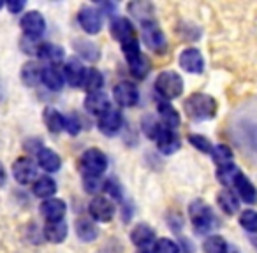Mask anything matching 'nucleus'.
Wrapping results in <instances>:
<instances>
[{
	"mask_svg": "<svg viewBox=\"0 0 257 253\" xmlns=\"http://www.w3.org/2000/svg\"><path fill=\"white\" fill-rule=\"evenodd\" d=\"M183 111L192 121H206L217 114V100L208 93H192L183 102Z\"/></svg>",
	"mask_w": 257,
	"mask_h": 253,
	"instance_id": "obj_1",
	"label": "nucleus"
},
{
	"mask_svg": "<svg viewBox=\"0 0 257 253\" xmlns=\"http://www.w3.org/2000/svg\"><path fill=\"white\" fill-rule=\"evenodd\" d=\"M189 216L196 234H208L215 227V223H217V218H215L211 207L201 199H196L190 202Z\"/></svg>",
	"mask_w": 257,
	"mask_h": 253,
	"instance_id": "obj_2",
	"label": "nucleus"
},
{
	"mask_svg": "<svg viewBox=\"0 0 257 253\" xmlns=\"http://www.w3.org/2000/svg\"><path fill=\"white\" fill-rule=\"evenodd\" d=\"M107 155L104 153L99 148H88V150L83 151L81 160V172L85 178H100V176L106 172L107 169Z\"/></svg>",
	"mask_w": 257,
	"mask_h": 253,
	"instance_id": "obj_3",
	"label": "nucleus"
},
{
	"mask_svg": "<svg viewBox=\"0 0 257 253\" xmlns=\"http://www.w3.org/2000/svg\"><path fill=\"white\" fill-rule=\"evenodd\" d=\"M155 90L164 100H175L183 93V79L176 71H162L155 79Z\"/></svg>",
	"mask_w": 257,
	"mask_h": 253,
	"instance_id": "obj_4",
	"label": "nucleus"
},
{
	"mask_svg": "<svg viewBox=\"0 0 257 253\" xmlns=\"http://www.w3.org/2000/svg\"><path fill=\"white\" fill-rule=\"evenodd\" d=\"M141 39L147 44L148 50H152L154 53L164 55L168 51V39L155 22H148L141 25Z\"/></svg>",
	"mask_w": 257,
	"mask_h": 253,
	"instance_id": "obj_5",
	"label": "nucleus"
},
{
	"mask_svg": "<svg viewBox=\"0 0 257 253\" xmlns=\"http://www.w3.org/2000/svg\"><path fill=\"white\" fill-rule=\"evenodd\" d=\"M78 23L88 36H97L102 30V13L92 6H85L78 13Z\"/></svg>",
	"mask_w": 257,
	"mask_h": 253,
	"instance_id": "obj_6",
	"label": "nucleus"
},
{
	"mask_svg": "<svg viewBox=\"0 0 257 253\" xmlns=\"http://www.w3.org/2000/svg\"><path fill=\"white\" fill-rule=\"evenodd\" d=\"M37 167H39V165H37L32 158L20 157V158H16L15 164H13V176H15V179L20 185H29V183L34 185V181L39 178V176H37L39 169Z\"/></svg>",
	"mask_w": 257,
	"mask_h": 253,
	"instance_id": "obj_7",
	"label": "nucleus"
},
{
	"mask_svg": "<svg viewBox=\"0 0 257 253\" xmlns=\"http://www.w3.org/2000/svg\"><path fill=\"white\" fill-rule=\"evenodd\" d=\"M20 27H22L23 34L32 39H39L44 32H46V20L39 11H27L20 20Z\"/></svg>",
	"mask_w": 257,
	"mask_h": 253,
	"instance_id": "obj_8",
	"label": "nucleus"
},
{
	"mask_svg": "<svg viewBox=\"0 0 257 253\" xmlns=\"http://www.w3.org/2000/svg\"><path fill=\"white\" fill-rule=\"evenodd\" d=\"M113 97L120 107H134L140 102V90L133 81H120L114 85Z\"/></svg>",
	"mask_w": 257,
	"mask_h": 253,
	"instance_id": "obj_9",
	"label": "nucleus"
},
{
	"mask_svg": "<svg viewBox=\"0 0 257 253\" xmlns=\"http://www.w3.org/2000/svg\"><path fill=\"white\" fill-rule=\"evenodd\" d=\"M121 127H123V116H121V111L114 109V107H111L102 116H99V121H97V129L106 137L116 136L121 130Z\"/></svg>",
	"mask_w": 257,
	"mask_h": 253,
	"instance_id": "obj_10",
	"label": "nucleus"
},
{
	"mask_svg": "<svg viewBox=\"0 0 257 253\" xmlns=\"http://www.w3.org/2000/svg\"><path fill=\"white\" fill-rule=\"evenodd\" d=\"M88 214L92 216L93 221H111L114 216V206L109 199L102 195H95L88 202Z\"/></svg>",
	"mask_w": 257,
	"mask_h": 253,
	"instance_id": "obj_11",
	"label": "nucleus"
},
{
	"mask_svg": "<svg viewBox=\"0 0 257 253\" xmlns=\"http://www.w3.org/2000/svg\"><path fill=\"white\" fill-rule=\"evenodd\" d=\"M178 64L189 74H201L204 71V58L197 48H185L180 53Z\"/></svg>",
	"mask_w": 257,
	"mask_h": 253,
	"instance_id": "obj_12",
	"label": "nucleus"
},
{
	"mask_svg": "<svg viewBox=\"0 0 257 253\" xmlns=\"http://www.w3.org/2000/svg\"><path fill=\"white\" fill-rule=\"evenodd\" d=\"M64 78H65V83L69 86H74V88H79L83 85V79H85V74H86V67L83 65L81 58L78 57H71L67 62L64 64Z\"/></svg>",
	"mask_w": 257,
	"mask_h": 253,
	"instance_id": "obj_13",
	"label": "nucleus"
},
{
	"mask_svg": "<svg viewBox=\"0 0 257 253\" xmlns=\"http://www.w3.org/2000/svg\"><path fill=\"white\" fill-rule=\"evenodd\" d=\"M109 34L118 41L120 44L127 43L131 39H136V29H134L133 22L123 16H118L111 22L109 25Z\"/></svg>",
	"mask_w": 257,
	"mask_h": 253,
	"instance_id": "obj_14",
	"label": "nucleus"
},
{
	"mask_svg": "<svg viewBox=\"0 0 257 253\" xmlns=\"http://www.w3.org/2000/svg\"><path fill=\"white\" fill-rule=\"evenodd\" d=\"M39 209L46 221H62L65 216V213H67V204H65L62 199L53 197V199L44 200V202L41 204Z\"/></svg>",
	"mask_w": 257,
	"mask_h": 253,
	"instance_id": "obj_15",
	"label": "nucleus"
},
{
	"mask_svg": "<svg viewBox=\"0 0 257 253\" xmlns=\"http://www.w3.org/2000/svg\"><path fill=\"white\" fill-rule=\"evenodd\" d=\"M157 113H159V120H161L162 125L168 127V129L176 130L180 127V123H182L180 113L176 111V107L173 106L171 102H168V100H159Z\"/></svg>",
	"mask_w": 257,
	"mask_h": 253,
	"instance_id": "obj_16",
	"label": "nucleus"
},
{
	"mask_svg": "<svg viewBox=\"0 0 257 253\" xmlns=\"http://www.w3.org/2000/svg\"><path fill=\"white\" fill-rule=\"evenodd\" d=\"M131 241L136 248L148 249L155 241V230L148 223H138L136 227L131 230Z\"/></svg>",
	"mask_w": 257,
	"mask_h": 253,
	"instance_id": "obj_17",
	"label": "nucleus"
},
{
	"mask_svg": "<svg viewBox=\"0 0 257 253\" xmlns=\"http://www.w3.org/2000/svg\"><path fill=\"white\" fill-rule=\"evenodd\" d=\"M36 158H37V165H39L43 171L50 172V174L51 172H58L62 169L60 155H58L55 150H51V148L43 146L36 153Z\"/></svg>",
	"mask_w": 257,
	"mask_h": 253,
	"instance_id": "obj_18",
	"label": "nucleus"
},
{
	"mask_svg": "<svg viewBox=\"0 0 257 253\" xmlns=\"http://www.w3.org/2000/svg\"><path fill=\"white\" fill-rule=\"evenodd\" d=\"M85 109L93 116H102L106 111L111 109V100L104 92L86 93L85 97Z\"/></svg>",
	"mask_w": 257,
	"mask_h": 253,
	"instance_id": "obj_19",
	"label": "nucleus"
},
{
	"mask_svg": "<svg viewBox=\"0 0 257 253\" xmlns=\"http://www.w3.org/2000/svg\"><path fill=\"white\" fill-rule=\"evenodd\" d=\"M157 148L161 153L164 155H173L176 153V151L180 150V146H182V141H180L178 134H176V130H171L168 129V127H164L161 132V136L157 137Z\"/></svg>",
	"mask_w": 257,
	"mask_h": 253,
	"instance_id": "obj_20",
	"label": "nucleus"
},
{
	"mask_svg": "<svg viewBox=\"0 0 257 253\" xmlns=\"http://www.w3.org/2000/svg\"><path fill=\"white\" fill-rule=\"evenodd\" d=\"M127 65H128V71L131 74L134 76L136 79H145L152 71V62L147 55L143 53H136L133 57H127Z\"/></svg>",
	"mask_w": 257,
	"mask_h": 253,
	"instance_id": "obj_21",
	"label": "nucleus"
},
{
	"mask_svg": "<svg viewBox=\"0 0 257 253\" xmlns=\"http://www.w3.org/2000/svg\"><path fill=\"white\" fill-rule=\"evenodd\" d=\"M41 83H43L48 90H51V92H60V90L65 86L64 72H62L58 67H55V65H48V67L43 69Z\"/></svg>",
	"mask_w": 257,
	"mask_h": 253,
	"instance_id": "obj_22",
	"label": "nucleus"
},
{
	"mask_svg": "<svg viewBox=\"0 0 257 253\" xmlns=\"http://www.w3.org/2000/svg\"><path fill=\"white\" fill-rule=\"evenodd\" d=\"M37 57L41 60L48 62L50 65H55L57 67L58 64H62L65 58V51L62 46L58 44H53V43H41L39 50H37Z\"/></svg>",
	"mask_w": 257,
	"mask_h": 253,
	"instance_id": "obj_23",
	"label": "nucleus"
},
{
	"mask_svg": "<svg viewBox=\"0 0 257 253\" xmlns=\"http://www.w3.org/2000/svg\"><path fill=\"white\" fill-rule=\"evenodd\" d=\"M43 234L50 242H53V244H60V242H64L65 239H67L69 225L65 223L64 220L62 221H46Z\"/></svg>",
	"mask_w": 257,
	"mask_h": 253,
	"instance_id": "obj_24",
	"label": "nucleus"
},
{
	"mask_svg": "<svg viewBox=\"0 0 257 253\" xmlns=\"http://www.w3.org/2000/svg\"><path fill=\"white\" fill-rule=\"evenodd\" d=\"M58 186L55 183V179L51 176H39L32 185V193L39 199H53V195L57 193Z\"/></svg>",
	"mask_w": 257,
	"mask_h": 253,
	"instance_id": "obj_25",
	"label": "nucleus"
},
{
	"mask_svg": "<svg viewBox=\"0 0 257 253\" xmlns=\"http://www.w3.org/2000/svg\"><path fill=\"white\" fill-rule=\"evenodd\" d=\"M43 120H44V125H46L48 130H50L51 134H60V132H64L65 116L58 109H55V107H51V106L44 107Z\"/></svg>",
	"mask_w": 257,
	"mask_h": 253,
	"instance_id": "obj_26",
	"label": "nucleus"
},
{
	"mask_svg": "<svg viewBox=\"0 0 257 253\" xmlns=\"http://www.w3.org/2000/svg\"><path fill=\"white\" fill-rule=\"evenodd\" d=\"M41 76H43V69L37 62L29 60L22 65V72H20V78H22V83L29 88L39 85L41 83Z\"/></svg>",
	"mask_w": 257,
	"mask_h": 253,
	"instance_id": "obj_27",
	"label": "nucleus"
},
{
	"mask_svg": "<svg viewBox=\"0 0 257 253\" xmlns=\"http://www.w3.org/2000/svg\"><path fill=\"white\" fill-rule=\"evenodd\" d=\"M72 48H74V51L78 53V58H83V60L97 62L100 57V50L92 43V41L76 39L74 44H72Z\"/></svg>",
	"mask_w": 257,
	"mask_h": 253,
	"instance_id": "obj_28",
	"label": "nucleus"
},
{
	"mask_svg": "<svg viewBox=\"0 0 257 253\" xmlns=\"http://www.w3.org/2000/svg\"><path fill=\"white\" fill-rule=\"evenodd\" d=\"M217 202H218V207L224 211L225 214H234L239 211V199L232 190L229 188H224L218 192L217 195Z\"/></svg>",
	"mask_w": 257,
	"mask_h": 253,
	"instance_id": "obj_29",
	"label": "nucleus"
},
{
	"mask_svg": "<svg viewBox=\"0 0 257 253\" xmlns=\"http://www.w3.org/2000/svg\"><path fill=\"white\" fill-rule=\"evenodd\" d=\"M76 235H78L81 241L92 242L93 239H97V235H99V228H97L93 220L78 218V220H76Z\"/></svg>",
	"mask_w": 257,
	"mask_h": 253,
	"instance_id": "obj_30",
	"label": "nucleus"
},
{
	"mask_svg": "<svg viewBox=\"0 0 257 253\" xmlns=\"http://www.w3.org/2000/svg\"><path fill=\"white\" fill-rule=\"evenodd\" d=\"M234 188L238 192V195L241 197V200H245L246 204L257 202V188L253 186V183H250V179L245 174L239 176L238 181L234 183Z\"/></svg>",
	"mask_w": 257,
	"mask_h": 253,
	"instance_id": "obj_31",
	"label": "nucleus"
},
{
	"mask_svg": "<svg viewBox=\"0 0 257 253\" xmlns=\"http://www.w3.org/2000/svg\"><path fill=\"white\" fill-rule=\"evenodd\" d=\"M241 169L234 164H229V165H222V167L217 169V179L222 186L229 188V186H234V183L238 181V178L241 176Z\"/></svg>",
	"mask_w": 257,
	"mask_h": 253,
	"instance_id": "obj_32",
	"label": "nucleus"
},
{
	"mask_svg": "<svg viewBox=\"0 0 257 253\" xmlns=\"http://www.w3.org/2000/svg\"><path fill=\"white\" fill-rule=\"evenodd\" d=\"M102 86H104L102 72L97 71L95 67L86 69V74H85V79H83L81 88L85 90L86 93H95V92H100V88H102Z\"/></svg>",
	"mask_w": 257,
	"mask_h": 253,
	"instance_id": "obj_33",
	"label": "nucleus"
},
{
	"mask_svg": "<svg viewBox=\"0 0 257 253\" xmlns=\"http://www.w3.org/2000/svg\"><path fill=\"white\" fill-rule=\"evenodd\" d=\"M162 129H164L162 121L159 120L157 116H154V114H147V116H143V120H141V130H143V134L148 137V139L157 141V137L161 136Z\"/></svg>",
	"mask_w": 257,
	"mask_h": 253,
	"instance_id": "obj_34",
	"label": "nucleus"
},
{
	"mask_svg": "<svg viewBox=\"0 0 257 253\" xmlns=\"http://www.w3.org/2000/svg\"><path fill=\"white\" fill-rule=\"evenodd\" d=\"M128 11L131 15H134V18L140 20L141 25L154 22V8L148 2H133V4H128Z\"/></svg>",
	"mask_w": 257,
	"mask_h": 253,
	"instance_id": "obj_35",
	"label": "nucleus"
},
{
	"mask_svg": "<svg viewBox=\"0 0 257 253\" xmlns=\"http://www.w3.org/2000/svg\"><path fill=\"white\" fill-rule=\"evenodd\" d=\"M204 253H227L229 246L222 235H208L203 242Z\"/></svg>",
	"mask_w": 257,
	"mask_h": 253,
	"instance_id": "obj_36",
	"label": "nucleus"
},
{
	"mask_svg": "<svg viewBox=\"0 0 257 253\" xmlns=\"http://www.w3.org/2000/svg\"><path fill=\"white\" fill-rule=\"evenodd\" d=\"M211 158H213V162L218 165V167L232 164L231 148H229L227 144H217V146H213V150H211Z\"/></svg>",
	"mask_w": 257,
	"mask_h": 253,
	"instance_id": "obj_37",
	"label": "nucleus"
},
{
	"mask_svg": "<svg viewBox=\"0 0 257 253\" xmlns=\"http://www.w3.org/2000/svg\"><path fill=\"white\" fill-rule=\"evenodd\" d=\"M187 141H189V143L192 144V146L196 148L197 151H201V153H210L211 155L213 144H211V141L208 139L206 136H201V134H189V136H187Z\"/></svg>",
	"mask_w": 257,
	"mask_h": 253,
	"instance_id": "obj_38",
	"label": "nucleus"
},
{
	"mask_svg": "<svg viewBox=\"0 0 257 253\" xmlns=\"http://www.w3.org/2000/svg\"><path fill=\"white\" fill-rule=\"evenodd\" d=\"M239 225L245 228L250 234H255L257 232V211L253 209H245L239 214Z\"/></svg>",
	"mask_w": 257,
	"mask_h": 253,
	"instance_id": "obj_39",
	"label": "nucleus"
},
{
	"mask_svg": "<svg viewBox=\"0 0 257 253\" xmlns=\"http://www.w3.org/2000/svg\"><path fill=\"white\" fill-rule=\"evenodd\" d=\"M152 253H180V246L176 244L173 239L161 237L154 242V246H152Z\"/></svg>",
	"mask_w": 257,
	"mask_h": 253,
	"instance_id": "obj_40",
	"label": "nucleus"
},
{
	"mask_svg": "<svg viewBox=\"0 0 257 253\" xmlns=\"http://www.w3.org/2000/svg\"><path fill=\"white\" fill-rule=\"evenodd\" d=\"M81 129H83V123H81V120H79L78 114L71 113V114H67V116H65L64 130L69 134V136H78V134L81 132Z\"/></svg>",
	"mask_w": 257,
	"mask_h": 253,
	"instance_id": "obj_41",
	"label": "nucleus"
},
{
	"mask_svg": "<svg viewBox=\"0 0 257 253\" xmlns=\"http://www.w3.org/2000/svg\"><path fill=\"white\" fill-rule=\"evenodd\" d=\"M102 190L107 193V195L113 197V199H116V200L123 199V190H121V185L114 178H107L106 181H104V188Z\"/></svg>",
	"mask_w": 257,
	"mask_h": 253,
	"instance_id": "obj_42",
	"label": "nucleus"
},
{
	"mask_svg": "<svg viewBox=\"0 0 257 253\" xmlns=\"http://www.w3.org/2000/svg\"><path fill=\"white\" fill-rule=\"evenodd\" d=\"M83 188L92 195H97V192L104 188V183L100 181V178H85L83 176Z\"/></svg>",
	"mask_w": 257,
	"mask_h": 253,
	"instance_id": "obj_43",
	"label": "nucleus"
},
{
	"mask_svg": "<svg viewBox=\"0 0 257 253\" xmlns=\"http://www.w3.org/2000/svg\"><path fill=\"white\" fill-rule=\"evenodd\" d=\"M22 50L25 51L27 55H36L37 57V50H39V46H41V43H39V39H32V37H23L22 39Z\"/></svg>",
	"mask_w": 257,
	"mask_h": 253,
	"instance_id": "obj_44",
	"label": "nucleus"
},
{
	"mask_svg": "<svg viewBox=\"0 0 257 253\" xmlns=\"http://www.w3.org/2000/svg\"><path fill=\"white\" fill-rule=\"evenodd\" d=\"M6 9H8L11 15H18V13H22L23 9H25V2H23V0H11V2L6 4Z\"/></svg>",
	"mask_w": 257,
	"mask_h": 253,
	"instance_id": "obj_45",
	"label": "nucleus"
},
{
	"mask_svg": "<svg viewBox=\"0 0 257 253\" xmlns=\"http://www.w3.org/2000/svg\"><path fill=\"white\" fill-rule=\"evenodd\" d=\"M6 181H8V172H6V169H4V164L0 162V188L6 185Z\"/></svg>",
	"mask_w": 257,
	"mask_h": 253,
	"instance_id": "obj_46",
	"label": "nucleus"
},
{
	"mask_svg": "<svg viewBox=\"0 0 257 253\" xmlns=\"http://www.w3.org/2000/svg\"><path fill=\"white\" fill-rule=\"evenodd\" d=\"M2 8H6V4L2 2V0H0V9H2Z\"/></svg>",
	"mask_w": 257,
	"mask_h": 253,
	"instance_id": "obj_47",
	"label": "nucleus"
}]
</instances>
